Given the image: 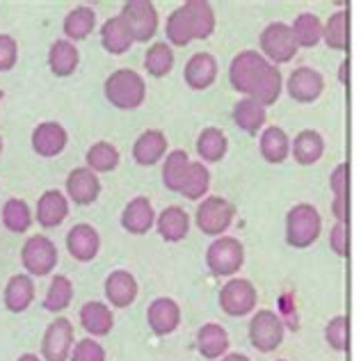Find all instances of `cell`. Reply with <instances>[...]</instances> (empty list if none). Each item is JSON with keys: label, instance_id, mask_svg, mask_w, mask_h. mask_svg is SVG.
I'll list each match as a JSON object with an SVG mask.
<instances>
[{"label": "cell", "instance_id": "6da1fadb", "mask_svg": "<svg viewBox=\"0 0 361 361\" xmlns=\"http://www.w3.org/2000/svg\"><path fill=\"white\" fill-rule=\"evenodd\" d=\"M229 82L245 99L259 101L263 108L277 103L283 92L279 66L270 64L259 51H240L229 64Z\"/></svg>", "mask_w": 361, "mask_h": 361}, {"label": "cell", "instance_id": "7a4b0ae2", "mask_svg": "<svg viewBox=\"0 0 361 361\" xmlns=\"http://www.w3.org/2000/svg\"><path fill=\"white\" fill-rule=\"evenodd\" d=\"M103 94L119 110H137L147 99V82L137 71L117 69L103 82Z\"/></svg>", "mask_w": 361, "mask_h": 361}, {"label": "cell", "instance_id": "3957f363", "mask_svg": "<svg viewBox=\"0 0 361 361\" xmlns=\"http://www.w3.org/2000/svg\"><path fill=\"white\" fill-rule=\"evenodd\" d=\"M322 217L313 204H295L286 213V243L295 250H307L320 238Z\"/></svg>", "mask_w": 361, "mask_h": 361}, {"label": "cell", "instance_id": "277c9868", "mask_svg": "<svg viewBox=\"0 0 361 361\" xmlns=\"http://www.w3.org/2000/svg\"><path fill=\"white\" fill-rule=\"evenodd\" d=\"M233 217H235V206L229 199L211 195L199 202L195 211V224L202 233L220 238V235H224V231H229Z\"/></svg>", "mask_w": 361, "mask_h": 361}, {"label": "cell", "instance_id": "5b68a950", "mask_svg": "<svg viewBox=\"0 0 361 361\" xmlns=\"http://www.w3.org/2000/svg\"><path fill=\"white\" fill-rule=\"evenodd\" d=\"M247 334H250V343L254 350L268 355V353H274V350L283 343L286 325H283V320L277 311L261 309L252 316L250 327H247Z\"/></svg>", "mask_w": 361, "mask_h": 361}, {"label": "cell", "instance_id": "8992f818", "mask_svg": "<svg viewBox=\"0 0 361 361\" xmlns=\"http://www.w3.org/2000/svg\"><path fill=\"white\" fill-rule=\"evenodd\" d=\"M245 263V247L233 235H220L206 250V265L215 277H233Z\"/></svg>", "mask_w": 361, "mask_h": 361}, {"label": "cell", "instance_id": "52a82bcc", "mask_svg": "<svg viewBox=\"0 0 361 361\" xmlns=\"http://www.w3.org/2000/svg\"><path fill=\"white\" fill-rule=\"evenodd\" d=\"M261 55L270 64H286L298 55V44L293 39L290 25L283 21H272L265 25V30L259 37Z\"/></svg>", "mask_w": 361, "mask_h": 361}, {"label": "cell", "instance_id": "ba28073f", "mask_svg": "<svg viewBox=\"0 0 361 361\" xmlns=\"http://www.w3.org/2000/svg\"><path fill=\"white\" fill-rule=\"evenodd\" d=\"M21 265L30 277H49L58 268V247L49 235H30L21 250Z\"/></svg>", "mask_w": 361, "mask_h": 361}, {"label": "cell", "instance_id": "9c48e42d", "mask_svg": "<svg viewBox=\"0 0 361 361\" xmlns=\"http://www.w3.org/2000/svg\"><path fill=\"white\" fill-rule=\"evenodd\" d=\"M121 18L130 27V35L135 44H147L158 32V12L156 5L149 0H128L121 7Z\"/></svg>", "mask_w": 361, "mask_h": 361}, {"label": "cell", "instance_id": "30bf717a", "mask_svg": "<svg viewBox=\"0 0 361 361\" xmlns=\"http://www.w3.org/2000/svg\"><path fill=\"white\" fill-rule=\"evenodd\" d=\"M217 302H220V309L226 313V316L240 318V316H247V313H252L256 309L259 293H256V286L250 279L233 277L222 286Z\"/></svg>", "mask_w": 361, "mask_h": 361}, {"label": "cell", "instance_id": "8fae6325", "mask_svg": "<svg viewBox=\"0 0 361 361\" xmlns=\"http://www.w3.org/2000/svg\"><path fill=\"white\" fill-rule=\"evenodd\" d=\"M75 343L73 322L69 318H55L44 331L42 359L44 361H69Z\"/></svg>", "mask_w": 361, "mask_h": 361}, {"label": "cell", "instance_id": "7c38bea8", "mask_svg": "<svg viewBox=\"0 0 361 361\" xmlns=\"http://www.w3.org/2000/svg\"><path fill=\"white\" fill-rule=\"evenodd\" d=\"M283 87L295 103H313L325 92V78L313 66H298V69L290 71Z\"/></svg>", "mask_w": 361, "mask_h": 361}, {"label": "cell", "instance_id": "4fadbf2b", "mask_svg": "<svg viewBox=\"0 0 361 361\" xmlns=\"http://www.w3.org/2000/svg\"><path fill=\"white\" fill-rule=\"evenodd\" d=\"M66 199L75 206H90L101 195V178L87 167H75L66 176Z\"/></svg>", "mask_w": 361, "mask_h": 361}, {"label": "cell", "instance_id": "5bb4252c", "mask_svg": "<svg viewBox=\"0 0 361 361\" xmlns=\"http://www.w3.org/2000/svg\"><path fill=\"white\" fill-rule=\"evenodd\" d=\"M32 151L42 158H55L69 145V133L58 121H42L39 126H35L30 137Z\"/></svg>", "mask_w": 361, "mask_h": 361}, {"label": "cell", "instance_id": "9a60e30c", "mask_svg": "<svg viewBox=\"0 0 361 361\" xmlns=\"http://www.w3.org/2000/svg\"><path fill=\"white\" fill-rule=\"evenodd\" d=\"M66 250H69L71 259H75L78 263H90L97 259L101 250V235L87 222L73 224L69 233H66Z\"/></svg>", "mask_w": 361, "mask_h": 361}, {"label": "cell", "instance_id": "2e32d148", "mask_svg": "<svg viewBox=\"0 0 361 361\" xmlns=\"http://www.w3.org/2000/svg\"><path fill=\"white\" fill-rule=\"evenodd\" d=\"M147 322L156 336L174 334L180 325V307L172 298H156L147 309Z\"/></svg>", "mask_w": 361, "mask_h": 361}, {"label": "cell", "instance_id": "e0dca14e", "mask_svg": "<svg viewBox=\"0 0 361 361\" xmlns=\"http://www.w3.org/2000/svg\"><path fill=\"white\" fill-rule=\"evenodd\" d=\"M69 217V199L60 190H46L37 202L35 220L42 229H58Z\"/></svg>", "mask_w": 361, "mask_h": 361}, {"label": "cell", "instance_id": "ac0fdd59", "mask_svg": "<svg viewBox=\"0 0 361 361\" xmlns=\"http://www.w3.org/2000/svg\"><path fill=\"white\" fill-rule=\"evenodd\" d=\"M103 290H106L108 304H112L115 309H126L137 300L140 286H137V279L133 277L128 270H115L106 277Z\"/></svg>", "mask_w": 361, "mask_h": 361}, {"label": "cell", "instance_id": "d6986e66", "mask_svg": "<svg viewBox=\"0 0 361 361\" xmlns=\"http://www.w3.org/2000/svg\"><path fill=\"white\" fill-rule=\"evenodd\" d=\"M154 224H156V211L154 204L149 202V197H135L123 206L121 211L123 231H128L133 235H145L151 231Z\"/></svg>", "mask_w": 361, "mask_h": 361}, {"label": "cell", "instance_id": "ffe728a7", "mask_svg": "<svg viewBox=\"0 0 361 361\" xmlns=\"http://www.w3.org/2000/svg\"><path fill=\"white\" fill-rule=\"evenodd\" d=\"M183 80L190 90L204 92L217 80V60L211 53H195L192 58L185 62Z\"/></svg>", "mask_w": 361, "mask_h": 361}, {"label": "cell", "instance_id": "44dd1931", "mask_svg": "<svg viewBox=\"0 0 361 361\" xmlns=\"http://www.w3.org/2000/svg\"><path fill=\"white\" fill-rule=\"evenodd\" d=\"M167 135L158 128H149L133 145V160L142 167L158 165L167 156Z\"/></svg>", "mask_w": 361, "mask_h": 361}, {"label": "cell", "instance_id": "7402d4cb", "mask_svg": "<svg viewBox=\"0 0 361 361\" xmlns=\"http://www.w3.org/2000/svg\"><path fill=\"white\" fill-rule=\"evenodd\" d=\"M229 343H231L229 331H226L220 322H206V325L199 327L197 338H195L197 353L211 361L222 359L226 355V350H229Z\"/></svg>", "mask_w": 361, "mask_h": 361}, {"label": "cell", "instance_id": "603a6c76", "mask_svg": "<svg viewBox=\"0 0 361 361\" xmlns=\"http://www.w3.org/2000/svg\"><path fill=\"white\" fill-rule=\"evenodd\" d=\"M80 327L87 331L90 338H99V336H108L112 327H115V316H112V309L103 302H85L80 307Z\"/></svg>", "mask_w": 361, "mask_h": 361}, {"label": "cell", "instance_id": "cb8c5ba5", "mask_svg": "<svg viewBox=\"0 0 361 361\" xmlns=\"http://www.w3.org/2000/svg\"><path fill=\"white\" fill-rule=\"evenodd\" d=\"M3 302L9 313H23L30 309V304L35 302V281L30 274L21 272V274L9 277Z\"/></svg>", "mask_w": 361, "mask_h": 361}, {"label": "cell", "instance_id": "d4e9b609", "mask_svg": "<svg viewBox=\"0 0 361 361\" xmlns=\"http://www.w3.org/2000/svg\"><path fill=\"white\" fill-rule=\"evenodd\" d=\"M325 154V140L318 130L307 128L300 130L295 137L290 140V156L295 158V163L309 167L313 163H318Z\"/></svg>", "mask_w": 361, "mask_h": 361}, {"label": "cell", "instance_id": "484cf974", "mask_svg": "<svg viewBox=\"0 0 361 361\" xmlns=\"http://www.w3.org/2000/svg\"><path fill=\"white\" fill-rule=\"evenodd\" d=\"M156 229L163 240L180 243L190 233V215L180 206H167L163 213L156 215Z\"/></svg>", "mask_w": 361, "mask_h": 361}, {"label": "cell", "instance_id": "4316f807", "mask_svg": "<svg viewBox=\"0 0 361 361\" xmlns=\"http://www.w3.org/2000/svg\"><path fill=\"white\" fill-rule=\"evenodd\" d=\"M133 44H135V39H133L130 27L121 18V14L110 16L108 21L101 25V46L110 55H123V53H128V49H130Z\"/></svg>", "mask_w": 361, "mask_h": 361}, {"label": "cell", "instance_id": "83f0119b", "mask_svg": "<svg viewBox=\"0 0 361 361\" xmlns=\"http://www.w3.org/2000/svg\"><path fill=\"white\" fill-rule=\"evenodd\" d=\"M80 64V51L75 49V44L69 39H58L51 44L49 49V66L51 73L58 75V78H69L75 73Z\"/></svg>", "mask_w": 361, "mask_h": 361}, {"label": "cell", "instance_id": "f1b7e54d", "mask_svg": "<svg viewBox=\"0 0 361 361\" xmlns=\"http://www.w3.org/2000/svg\"><path fill=\"white\" fill-rule=\"evenodd\" d=\"M259 151L270 165H281L290 156V137L279 126H268L261 130Z\"/></svg>", "mask_w": 361, "mask_h": 361}, {"label": "cell", "instance_id": "f546056e", "mask_svg": "<svg viewBox=\"0 0 361 361\" xmlns=\"http://www.w3.org/2000/svg\"><path fill=\"white\" fill-rule=\"evenodd\" d=\"M94 27H97V12H94V9L87 7V5L73 7L71 12L64 16V21H62L64 37L71 44L87 39V37L94 32Z\"/></svg>", "mask_w": 361, "mask_h": 361}, {"label": "cell", "instance_id": "4dcf8cb0", "mask_svg": "<svg viewBox=\"0 0 361 361\" xmlns=\"http://www.w3.org/2000/svg\"><path fill=\"white\" fill-rule=\"evenodd\" d=\"M233 121L247 135H256L268 121V108H263L259 101L254 99H240L233 106Z\"/></svg>", "mask_w": 361, "mask_h": 361}, {"label": "cell", "instance_id": "1f68e13d", "mask_svg": "<svg viewBox=\"0 0 361 361\" xmlns=\"http://www.w3.org/2000/svg\"><path fill=\"white\" fill-rule=\"evenodd\" d=\"M229 151V140H226L224 130L208 126L199 133L197 137V156L202 158L199 163H220Z\"/></svg>", "mask_w": 361, "mask_h": 361}, {"label": "cell", "instance_id": "d6a6232c", "mask_svg": "<svg viewBox=\"0 0 361 361\" xmlns=\"http://www.w3.org/2000/svg\"><path fill=\"white\" fill-rule=\"evenodd\" d=\"M190 25H192L195 42H204L215 32V12L206 0H188L185 3Z\"/></svg>", "mask_w": 361, "mask_h": 361}, {"label": "cell", "instance_id": "836d02e7", "mask_svg": "<svg viewBox=\"0 0 361 361\" xmlns=\"http://www.w3.org/2000/svg\"><path fill=\"white\" fill-rule=\"evenodd\" d=\"M0 217H3V226L12 233L30 231V226L35 222V215L30 211V206H27L25 199H18V197L7 199V202L3 204V215Z\"/></svg>", "mask_w": 361, "mask_h": 361}, {"label": "cell", "instance_id": "e575fe53", "mask_svg": "<svg viewBox=\"0 0 361 361\" xmlns=\"http://www.w3.org/2000/svg\"><path fill=\"white\" fill-rule=\"evenodd\" d=\"M298 49H313L322 42V21L313 12H302L290 25Z\"/></svg>", "mask_w": 361, "mask_h": 361}, {"label": "cell", "instance_id": "d590c367", "mask_svg": "<svg viewBox=\"0 0 361 361\" xmlns=\"http://www.w3.org/2000/svg\"><path fill=\"white\" fill-rule=\"evenodd\" d=\"M85 167L92 169L94 174H108L112 169H117L119 165V149L112 145V142H94L85 154Z\"/></svg>", "mask_w": 361, "mask_h": 361}, {"label": "cell", "instance_id": "8d00e7d4", "mask_svg": "<svg viewBox=\"0 0 361 361\" xmlns=\"http://www.w3.org/2000/svg\"><path fill=\"white\" fill-rule=\"evenodd\" d=\"M190 156L185 154L183 149H174L169 151L165 156V163H163V185L169 190V192H180V185L188 176V169H190Z\"/></svg>", "mask_w": 361, "mask_h": 361}, {"label": "cell", "instance_id": "74e56055", "mask_svg": "<svg viewBox=\"0 0 361 361\" xmlns=\"http://www.w3.org/2000/svg\"><path fill=\"white\" fill-rule=\"evenodd\" d=\"M165 35H167V44L176 46V49H185L188 44L195 42L192 25H190V16H188L185 5L176 7L174 12L169 14L167 25H165Z\"/></svg>", "mask_w": 361, "mask_h": 361}, {"label": "cell", "instance_id": "f35d334b", "mask_svg": "<svg viewBox=\"0 0 361 361\" xmlns=\"http://www.w3.org/2000/svg\"><path fill=\"white\" fill-rule=\"evenodd\" d=\"M145 69L154 78H165L174 69V49L167 42L151 44L145 53Z\"/></svg>", "mask_w": 361, "mask_h": 361}, {"label": "cell", "instance_id": "ab89813d", "mask_svg": "<svg viewBox=\"0 0 361 361\" xmlns=\"http://www.w3.org/2000/svg\"><path fill=\"white\" fill-rule=\"evenodd\" d=\"M208 188H211V172H208V167L204 163L192 160L178 195H183L185 199H192V202H199V199H204L208 195Z\"/></svg>", "mask_w": 361, "mask_h": 361}, {"label": "cell", "instance_id": "60d3db41", "mask_svg": "<svg viewBox=\"0 0 361 361\" xmlns=\"http://www.w3.org/2000/svg\"><path fill=\"white\" fill-rule=\"evenodd\" d=\"M73 302V283L64 274H55L49 283V290L44 295V309L51 313H60L64 309H69V304Z\"/></svg>", "mask_w": 361, "mask_h": 361}, {"label": "cell", "instance_id": "b9f144b4", "mask_svg": "<svg viewBox=\"0 0 361 361\" xmlns=\"http://www.w3.org/2000/svg\"><path fill=\"white\" fill-rule=\"evenodd\" d=\"M322 42L331 51H345L348 49V14L345 9L334 12L325 23H322Z\"/></svg>", "mask_w": 361, "mask_h": 361}, {"label": "cell", "instance_id": "7bdbcfd3", "mask_svg": "<svg viewBox=\"0 0 361 361\" xmlns=\"http://www.w3.org/2000/svg\"><path fill=\"white\" fill-rule=\"evenodd\" d=\"M325 341L331 350L336 353H345L348 350V320L345 316L331 318L325 325Z\"/></svg>", "mask_w": 361, "mask_h": 361}, {"label": "cell", "instance_id": "ee69618b", "mask_svg": "<svg viewBox=\"0 0 361 361\" xmlns=\"http://www.w3.org/2000/svg\"><path fill=\"white\" fill-rule=\"evenodd\" d=\"M69 361H106V350L94 338L75 341Z\"/></svg>", "mask_w": 361, "mask_h": 361}, {"label": "cell", "instance_id": "f6af8a7d", "mask_svg": "<svg viewBox=\"0 0 361 361\" xmlns=\"http://www.w3.org/2000/svg\"><path fill=\"white\" fill-rule=\"evenodd\" d=\"M18 62V44L12 35H0V73L12 71Z\"/></svg>", "mask_w": 361, "mask_h": 361}, {"label": "cell", "instance_id": "bcb514c9", "mask_svg": "<svg viewBox=\"0 0 361 361\" xmlns=\"http://www.w3.org/2000/svg\"><path fill=\"white\" fill-rule=\"evenodd\" d=\"M329 247L336 256H345L348 252V231L343 222H336L329 231Z\"/></svg>", "mask_w": 361, "mask_h": 361}, {"label": "cell", "instance_id": "7dc6e473", "mask_svg": "<svg viewBox=\"0 0 361 361\" xmlns=\"http://www.w3.org/2000/svg\"><path fill=\"white\" fill-rule=\"evenodd\" d=\"M345 185H348V165L338 163L329 176V188H331V192H334V197H345Z\"/></svg>", "mask_w": 361, "mask_h": 361}, {"label": "cell", "instance_id": "c3c4849f", "mask_svg": "<svg viewBox=\"0 0 361 361\" xmlns=\"http://www.w3.org/2000/svg\"><path fill=\"white\" fill-rule=\"evenodd\" d=\"M331 215L336 217V222L345 224V197H334V199H331Z\"/></svg>", "mask_w": 361, "mask_h": 361}, {"label": "cell", "instance_id": "681fc988", "mask_svg": "<svg viewBox=\"0 0 361 361\" xmlns=\"http://www.w3.org/2000/svg\"><path fill=\"white\" fill-rule=\"evenodd\" d=\"M217 361H252L247 355H240V353H231V355H224L222 359H217Z\"/></svg>", "mask_w": 361, "mask_h": 361}, {"label": "cell", "instance_id": "f907efd6", "mask_svg": "<svg viewBox=\"0 0 361 361\" xmlns=\"http://www.w3.org/2000/svg\"><path fill=\"white\" fill-rule=\"evenodd\" d=\"M16 361H44L39 355H35V353H25V355H21Z\"/></svg>", "mask_w": 361, "mask_h": 361}, {"label": "cell", "instance_id": "816d5d0a", "mask_svg": "<svg viewBox=\"0 0 361 361\" xmlns=\"http://www.w3.org/2000/svg\"><path fill=\"white\" fill-rule=\"evenodd\" d=\"M0 154H3V137H0Z\"/></svg>", "mask_w": 361, "mask_h": 361}, {"label": "cell", "instance_id": "f5cc1de1", "mask_svg": "<svg viewBox=\"0 0 361 361\" xmlns=\"http://www.w3.org/2000/svg\"><path fill=\"white\" fill-rule=\"evenodd\" d=\"M277 361H288V359H277Z\"/></svg>", "mask_w": 361, "mask_h": 361}]
</instances>
